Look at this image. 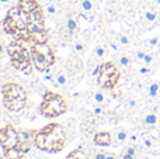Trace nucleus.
I'll use <instances>...</instances> for the list:
<instances>
[{"mask_svg":"<svg viewBox=\"0 0 160 159\" xmlns=\"http://www.w3.org/2000/svg\"><path fill=\"white\" fill-rule=\"evenodd\" d=\"M66 141L68 134L65 127L58 123H51L42 128L37 130L34 144L39 151L55 154V152H61L66 146Z\"/></svg>","mask_w":160,"mask_h":159,"instance_id":"obj_1","label":"nucleus"},{"mask_svg":"<svg viewBox=\"0 0 160 159\" xmlns=\"http://www.w3.org/2000/svg\"><path fill=\"white\" fill-rule=\"evenodd\" d=\"M28 17L30 14L24 13L18 6H14L7 11L4 21H3V27L7 34L14 37L16 41L22 42H30V33H28Z\"/></svg>","mask_w":160,"mask_h":159,"instance_id":"obj_2","label":"nucleus"},{"mask_svg":"<svg viewBox=\"0 0 160 159\" xmlns=\"http://www.w3.org/2000/svg\"><path fill=\"white\" fill-rule=\"evenodd\" d=\"M31 58L32 64L38 72L45 73L56 64L55 49L48 42H31Z\"/></svg>","mask_w":160,"mask_h":159,"instance_id":"obj_3","label":"nucleus"},{"mask_svg":"<svg viewBox=\"0 0 160 159\" xmlns=\"http://www.w3.org/2000/svg\"><path fill=\"white\" fill-rule=\"evenodd\" d=\"M68 100L65 96L59 95L52 90H45L44 97H42V103L38 107V113L42 117L47 118H56L59 115L65 114L68 111Z\"/></svg>","mask_w":160,"mask_h":159,"instance_id":"obj_4","label":"nucleus"},{"mask_svg":"<svg viewBox=\"0 0 160 159\" xmlns=\"http://www.w3.org/2000/svg\"><path fill=\"white\" fill-rule=\"evenodd\" d=\"M2 95L4 107L8 111L18 113L24 110L25 104H27V92L21 85L7 82L2 86Z\"/></svg>","mask_w":160,"mask_h":159,"instance_id":"obj_5","label":"nucleus"},{"mask_svg":"<svg viewBox=\"0 0 160 159\" xmlns=\"http://www.w3.org/2000/svg\"><path fill=\"white\" fill-rule=\"evenodd\" d=\"M7 54L10 56V62L14 69L22 72L24 75L32 73V58H31V51L24 47L22 41H14L8 44Z\"/></svg>","mask_w":160,"mask_h":159,"instance_id":"obj_6","label":"nucleus"},{"mask_svg":"<svg viewBox=\"0 0 160 159\" xmlns=\"http://www.w3.org/2000/svg\"><path fill=\"white\" fill-rule=\"evenodd\" d=\"M28 33L31 42H48L49 39L45 27V11L41 6H38L28 17Z\"/></svg>","mask_w":160,"mask_h":159,"instance_id":"obj_7","label":"nucleus"},{"mask_svg":"<svg viewBox=\"0 0 160 159\" xmlns=\"http://www.w3.org/2000/svg\"><path fill=\"white\" fill-rule=\"evenodd\" d=\"M121 79V70L115 62H101V70L97 76V83L104 90H114Z\"/></svg>","mask_w":160,"mask_h":159,"instance_id":"obj_8","label":"nucleus"},{"mask_svg":"<svg viewBox=\"0 0 160 159\" xmlns=\"http://www.w3.org/2000/svg\"><path fill=\"white\" fill-rule=\"evenodd\" d=\"M20 144H21V141L18 137V131L11 124H7V126L0 128V145L3 149L20 146Z\"/></svg>","mask_w":160,"mask_h":159,"instance_id":"obj_9","label":"nucleus"},{"mask_svg":"<svg viewBox=\"0 0 160 159\" xmlns=\"http://www.w3.org/2000/svg\"><path fill=\"white\" fill-rule=\"evenodd\" d=\"M79 17L80 14L75 10H69L65 17V23L62 27V34L66 35V39H70L79 33Z\"/></svg>","mask_w":160,"mask_h":159,"instance_id":"obj_10","label":"nucleus"},{"mask_svg":"<svg viewBox=\"0 0 160 159\" xmlns=\"http://www.w3.org/2000/svg\"><path fill=\"white\" fill-rule=\"evenodd\" d=\"M142 126L145 128L150 130V128H156L160 126V106H156L153 109L148 110L141 118Z\"/></svg>","mask_w":160,"mask_h":159,"instance_id":"obj_11","label":"nucleus"},{"mask_svg":"<svg viewBox=\"0 0 160 159\" xmlns=\"http://www.w3.org/2000/svg\"><path fill=\"white\" fill-rule=\"evenodd\" d=\"M142 20L146 28H153L158 24H160L159 21V10L156 6H146L142 11Z\"/></svg>","mask_w":160,"mask_h":159,"instance_id":"obj_12","label":"nucleus"},{"mask_svg":"<svg viewBox=\"0 0 160 159\" xmlns=\"http://www.w3.org/2000/svg\"><path fill=\"white\" fill-rule=\"evenodd\" d=\"M93 142L94 145H98V146H110V145H114V137L110 131H98L94 134Z\"/></svg>","mask_w":160,"mask_h":159,"instance_id":"obj_13","label":"nucleus"},{"mask_svg":"<svg viewBox=\"0 0 160 159\" xmlns=\"http://www.w3.org/2000/svg\"><path fill=\"white\" fill-rule=\"evenodd\" d=\"M80 17L87 21L94 20V0H80Z\"/></svg>","mask_w":160,"mask_h":159,"instance_id":"obj_14","label":"nucleus"},{"mask_svg":"<svg viewBox=\"0 0 160 159\" xmlns=\"http://www.w3.org/2000/svg\"><path fill=\"white\" fill-rule=\"evenodd\" d=\"M146 97L150 100L160 99V82L153 80L146 86Z\"/></svg>","mask_w":160,"mask_h":159,"instance_id":"obj_15","label":"nucleus"},{"mask_svg":"<svg viewBox=\"0 0 160 159\" xmlns=\"http://www.w3.org/2000/svg\"><path fill=\"white\" fill-rule=\"evenodd\" d=\"M17 6H18V7L24 11V13L31 14L39 6V3L37 2V0H18Z\"/></svg>","mask_w":160,"mask_h":159,"instance_id":"obj_16","label":"nucleus"},{"mask_svg":"<svg viewBox=\"0 0 160 159\" xmlns=\"http://www.w3.org/2000/svg\"><path fill=\"white\" fill-rule=\"evenodd\" d=\"M6 159H24L25 154L21 151L20 146H14V148H8V149H3Z\"/></svg>","mask_w":160,"mask_h":159,"instance_id":"obj_17","label":"nucleus"},{"mask_svg":"<svg viewBox=\"0 0 160 159\" xmlns=\"http://www.w3.org/2000/svg\"><path fill=\"white\" fill-rule=\"evenodd\" d=\"M35 135H37V130H20L18 131V137L21 142H34Z\"/></svg>","mask_w":160,"mask_h":159,"instance_id":"obj_18","label":"nucleus"},{"mask_svg":"<svg viewBox=\"0 0 160 159\" xmlns=\"http://www.w3.org/2000/svg\"><path fill=\"white\" fill-rule=\"evenodd\" d=\"M65 159H91V155H90V152L86 151V149L79 148V149L72 151Z\"/></svg>","mask_w":160,"mask_h":159,"instance_id":"obj_19","label":"nucleus"},{"mask_svg":"<svg viewBox=\"0 0 160 159\" xmlns=\"http://www.w3.org/2000/svg\"><path fill=\"white\" fill-rule=\"evenodd\" d=\"M69 85V76H68L66 72L61 70L55 75V86L58 87H66Z\"/></svg>","mask_w":160,"mask_h":159,"instance_id":"obj_20","label":"nucleus"},{"mask_svg":"<svg viewBox=\"0 0 160 159\" xmlns=\"http://www.w3.org/2000/svg\"><path fill=\"white\" fill-rule=\"evenodd\" d=\"M59 8H61V6H59L55 0L48 2L47 4L44 6V11H45V14H47V16H56V14L59 13Z\"/></svg>","mask_w":160,"mask_h":159,"instance_id":"obj_21","label":"nucleus"},{"mask_svg":"<svg viewBox=\"0 0 160 159\" xmlns=\"http://www.w3.org/2000/svg\"><path fill=\"white\" fill-rule=\"evenodd\" d=\"M115 41L118 42V45H119L121 48H129L131 44H132V41H131L129 35H128V34H125V33L117 34V39H115Z\"/></svg>","mask_w":160,"mask_h":159,"instance_id":"obj_22","label":"nucleus"},{"mask_svg":"<svg viewBox=\"0 0 160 159\" xmlns=\"http://www.w3.org/2000/svg\"><path fill=\"white\" fill-rule=\"evenodd\" d=\"M93 101H94V104H100V106L108 104V99L102 90H97V92L93 93Z\"/></svg>","mask_w":160,"mask_h":159,"instance_id":"obj_23","label":"nucleus"},{"mask_svg":"<svg viewBox=\"0 0 160 159\" xmlns=\"http://www.w3.org/2000/svg\"><path fill=\"white\" fill-rule=\"evenodd\" d=\"M132 61H133V56L128 55V54H122V55L118 56L117 64H118V66H121V68H129L131 65H132Z\"/></svg>","mask_w":160,"mask_h":159,"instance_id":"obj_24","label":"nucleus"},{"mask_svg":"<svg viewBox=\"0 0 160 159\" xmlns=\"http://www.w3.org/2000/svg\"><path fill=\"white\" fill-rule=\"evenodd\" d=\"M128 140H129V131H127V130H119V131L115 132L114 142L125 144V142H128ZM114 145H115V144H114Z\"/></svg>","mask_w":160,"mask_h":159,"instance_id":"obj_25","label":"nucleus"},{"mask_svg":"<svg viewBox=\"0 0 160 159\" xmlns=\"http://www.w3.org/2000/svg\"><path fill=\"white\" fill-rule=\"evenodd\" d=\"M153 72H155V68H153V66H148V65H142V66L138 69V73L141 76H143V78H148V76L153 75Z\"/></svg>","mask_w":160,"mask_h":159,"instance_id":"obj_26","label":"nucleus"},{"mask_svg":"<svg viewBox=\"0 0 160 159\" xmlns=\"http://www.w3.org/2000/svg\"><path fill=\"white\" fill-rule=\"evenodd\" d=\"M107 54V49H105V45L104 44H97L96 45V49H94V55H96L97 59H102Z\"/></svg>","mask_w":160,"mask_h":159,"instance_id":"obj_27","label":"nucleus"},{"mask_svg":"<svg viewBox=\"0 0 160 159\" xmlns=\"http://www.w3.org/2000/svg\"><path fill=\"white\" fill-rule=\"evenodd\" d=\"M146 54H148L146 49H143V48H139V49H135V51H133L132 56H133V59H135V61L143 62V58H145V55H146Z\"/></svg>","mask_w":160,"mask_h":159,"instance_id":"obj_28","label":"nucleus"},{"mask_svg":"<svg viewBox=\"0 0 160 159\" xmlns=\"http://www.w3.org/2000/svg\"><path fill=\"white\" fill-rule=\"evenodd\" d=\"M125 106H127L128 110H136L139 107V101L135 97H128L125 100Z\"/></svg>","mask_w":160,"mask_h":159,"instance_id":"obj_29","label":"nucleus"},{"mask_svg":"<svg viewBox=\"0 0 160 159\" xmlns=\"http://www.w3.org/2000/svg\"><path fill=\"white\" fill-rule=\"evenodd\" d=\"M84 42L83 41H76L75 44H73V52L76 54V55H83L84 54Z\"/></svg>","mask_w":160,"mask_h":159,"instance_id":"obj_30","label":"nucleus"},{"mask_svg":"<svg viewBox=\"0 0 160 159\" xmlns=\"http://www.w3.org/2000/svg\"><path fill=\"white\" fill-rule=\"evenodd\" d=\"M93 114L96 117H102L105 114V110H104V106H100V104H96L93 107Z\"/></svg>","mask_w":160,"mask_h":159,"instance_id":"obj_31","label":"nucleus"},{"mask_svg":"<svg viewBox=\"0 0 160 159\" xmlns=\"http://www.w3.org/2000/svg\"><path fill=\"white\" fill-rule=\"evenodd\" d=\"M32 146H35V145H34V142H21V144H20V148H21V151L24 152L25 155L31 151V148H32Z\"/></svg>","mask_w":160,"mask_h":159,"instance_id":"obj_32","label":"nucleus"},{"mask_svg":"<svg viewBox=\"0 0 160 159\" xmlns=\"http://www.w3.org/2000/svg\"><path fill=\"white\" fill-rule=\"evenodd\" d=\"M93 159H105V152H102V151L94 152V154H93Z\"/></svg>","mask_w":160,"mask_h":159,"instance_id":"obj_33","label":"nucleus"},{"mask_svg":"<svg viewBox=\"0 0 160 159\" xmlns=\"http://www.w3.org/2000/svg\"><path fill=\"white\" fill-rule=\"evenodd\" d=\"M105 159H119V158L114 152H105Z\"/></svg>","mask_w":160,"mask_h":159,"instance_id":"obj_34","label":"nucleus"},{"mask_svg":"<svg viewBox=\"0 0 160 159\" xmlns=\"http://www.w3.org/2000/svg\"><path fill=\"white\" fill-rule=\"evenodd\" d=\"M7 52V47H6L3 42H0V56L2 55H4V54Z\"/></svg>","mask_w":160,"mask_h":159,"instance_id":"obj_35","label":"nucleus"},{"mask_svg":"<svg viewBox=\"0 0 160 159\" xmlns=\"http://www.w3.org/2000/svg\"><path fill=\"white\" fill-rule=\"evenodd\" d=\"M56 3H58L59 6H61V7H63V6H66L68 4V2H69V0H55Z\"/></svg>","mask_w":160,"mask_h":159,"instance_id":"obj_36","label":"nucleus"},{"mask_svg":"<svg viewBox=\"0 0 160 159\" xmlns=\"http://www.w3.org/2000/svg\"><path fill=\"white\" fill-rule=\"evenodd\" d=\"M153 6H156V7H160V0H152Z\"/></svg>","mask_w":160,"mask_h":159,"instance_id":"obj_37","label":"nucleus"},{"mask_svg":"<svg viewBox=\"0 0 160 159\" xmlns=\"http://www.w3.org/2000/svg\"><path fill=\"white\" fill-rule=\"evenodd\" d=\"M129 3H132V4H136V3H139V0H129Z\"/></svg>","mask_w":160,"mask_h":159,"instance_id":"obj_38","label":"nucleus"},{"mask_svg":"<svg viewBox=\"0 0 160 159\" xmlns=\"http://www.w3.org/2000/svg\"><path fill=\"white\" fill-rule=\"evenodd\" d=\"M156 137H158L159 140H160V127H159V130H158V135H156Z\"/></svg>","mask_w":160,"mask_h":159,"instance_id":"obj_39","label":"nucleus"},{"mask_svg":"<svg viewBox=\"0 0 160 159\" xmlns=\"http://www.w3.org/2000/svg\"><path fill=\"white\" fill-rule=\"evenodd\" d=\"M0 159H6V156H4V154H2V155H0Z\"/></svg>","mask_w":160,"mask_h":159,"instance_id":"obj_40","label":"nucleus"},{"mask_svg":"<svg viewBox=\"0 0 160 159\" xmlns=\"http://www.w3.org/2000/svg\"><path fill=\"white\" fill-rule=\"evenodd\" d=\"M8 0H0V3H7Z\"/></svg>","mask_w":160,"mask_h":159,"instance_id":"obj_41","label":"nucleus"},{"mask_svg":"<svg viewBox=\"0 0 160 159\" xmlns=\"http://www.w3.org/2000/svg\"><path fill=\"white\" fill-rule=\"evenodd\" d=\"M158 56H159V61H160V51H159V54H158Z\"/></svg>","mask_w":160,"mask_h":159,"instance_id":"obj_42","label":"nucleus"},{"mask_svg":"<svg viewBox=\"0 0 160 159\" xmlns=\"http://www.w3.org/2000/svg\"><path fill=\"white\" fill-rule=\"evenodd\" d=\"M159 21H160V10H159Z\"/></svg>","mask_w":160,"mask_h":159,"instance_id":"obj_43","label":"nucleus"}]
</instances>
